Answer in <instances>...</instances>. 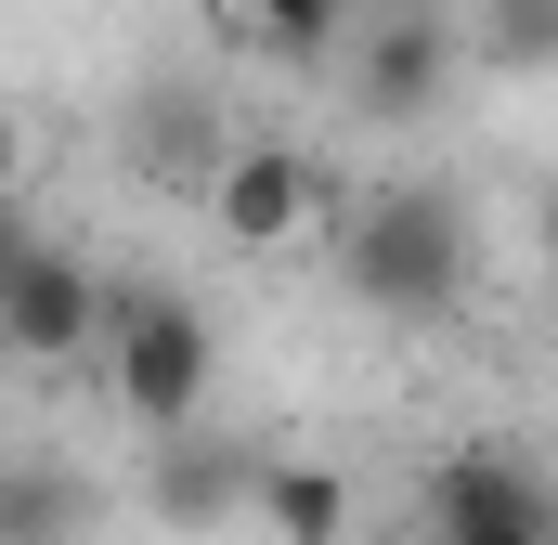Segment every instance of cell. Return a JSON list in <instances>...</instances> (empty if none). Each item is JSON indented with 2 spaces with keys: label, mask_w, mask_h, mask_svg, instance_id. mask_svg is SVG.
<instances>
[{
  "label": "cell",
  "mask_w": 558,
  "mask_h": 545,
  "mask_svg": "<svg viewBox=\"0 0 558 545\" xmlns=\"http://www.w3.org/2000/svg\"><path fill=\"white\" fill-rule=\"evenodd\" d=\"M208 377H221L208 312L169 299V286H118V312H105V390H118V415L156 428V441H182L208 415Z\"/></svg>",
  "instance_id": "obj_1"
},
{
  "label": "cell",
  "mask_w": 558,
  "mask_h": 545,
  "mask_svg": "<svg viewBox=\"0 0 558 545\" xmlns=\"http://www.w3.org/2000/svg\"><path fill=\"white\" fill-rule=\"evenodd\" d=\"M325 221H338V182H325L299 143H234L221 182H208V234H221L234 261H286V247H312Z\"/></svg>",
  "instance_id": "obj_2"
},
{
  "label": "cell",
  "mask_w": 558,
  "mask_h": 545,
  "mask_svg": "<svg viewBox=\"0 0 558 545\" xmlns=\"http://www.w3.org/2000/svg\"><path fill=\"white\" fill-rule=\"evenodd\" d=\"M351 286H364L377 312H441V299L468 286L454 208H428V195H377V208L351 221Z\"/></svg>",
  "instance_id": "obj_3"
},
{
  "label": "cell",
  "mask_w": 558,
  "mask_h": 545,
  "mask_svg": "<svg viewBox=\"0 0 558 545\" xmlns=\"http://www.w3.org/2000/svg\"><path fill=\"white\" fill-rule=\"evenodd\" d=\"M105 312H118V286L92 261L13 247V272H0V351H13V364H78V351H105Z\"/></svg>",
  "instance_id": "obj_4"
},
{
  "label": "cell",
  "mask_w": 558,
  "mask_h": 545,
  "mask_svg": "<svg viewBox=\"0 0 558 545\" xmlns=\"http://www.w3.org/2000/svg\"><path fill=\"white\" fill-rule=\"evenodd\" d=\"M118 156H131L143 182H195V195H208V182H221V156H234L221 92H208V78H156V92L131 105V131H118Z\"/></svg>",
  "instance_id": "obj_5"
},
{
  "label": "cell",
  "mask_w": 558,
  "mask_h": 545,
  "mask_svg": "<svg viewBox=\"0 0 558 545\" xmlns=\"http://www.w3.org/2000/svg\"><path fill=\"white\" fill-rule=\"evenodd\" d=\"M441 78H454V26L441 13H377L364 26V65H351V105L377 118V131H403L441 105Z\"/></svg>",
  "instance_id": "obj_6"
},
{
  "label": "cell",
  "mask_w": 558,
  "mask_h": 545,
  "mask_svg": "<svg viewBox=\"0 0 558 545\" xmlns=\"http://www.w3.org/2000/svg\"><path fill=\"white\" fill-rule=\"evenodd\" d=\"M520 507H546L520 455H481V441H468V455H428V468H416V520H428V533H468V520H520Z\"/></svg>",
  "instance_id": "obj_7"
},
{
  "label": "cell",
  "mask_w": 558,
  "mask_h": 545,
  "mask_svg": "<svg viewBox=\"0 0 558 545\" xmlns=\"http://www.w3.org/2000/svg\"><path fill=\"white\" fill-rule=\"evenodd\" d=\"M260 533H274V545H351V481L312 468V455L260 468Z\"/></svg>",
  "instance_id": "obj_8"
},
{
  "label": "cell",
  "mask_w": 558,
  "mask_h": 545,
  "mask_svg": "<svg viewBox=\"0 0 558 545\" xmlns=\"http://www.w3.org/2000/svg\"><path fill=\"white\" fill-rule=\"evenodd\" d=\"M351 26H364V0H247V52H274V65H338Z\"/></svg>",
  "instance_id": "obj_9"
},
{
  "label": "cell",
  "mask_w": 558,
  "mask_h": 545,
  "mask_svg": "<svg viewBox=\"0 0 558 545\" xmlns=\"http://www.w3.org/2000/svg\"><path fill=\"white\" fill-rule=\"evenodd\" d=\"M156 481H169V494H156L169 520H221V507H260V468H234V455H169Z\"/></svg>",
  "instance_id": "obj_10"
},
{
  "label": "cell",
  "mask_w": 558,
  "mask_h": 545,
  "mask_svg": "<svg viewBox=\"0 0 558 545\" xmlns=\"http://www.w3.org/2000/svg\"><path fill=\"white\" fill-rule=\"evenodd\" d=\"M494 65L546 78V65H558V0H494Z\"/></svg>",
  "instance_id": "obj_11"
},
{
  "label": "cell",
  "mask_w": 558,
  "mask_h": 545,
  "mask_svg": "<svg viewBox=\"0 0 558 545\" xmlns=\"http://www.w3.org/2000/svg\"><path fill=\"white\" fill-rule=\"evenodd\" d=\"M0 545H65V481H52V468H26V481H13V520H0Z\"/></svg>",
  "instance_id": "obj_12"
},
{
  "label": "cell",
  "mask_w": 558,
  "mask_h": 545,
  "mask_svg": "<svg viewBox=\"0 0 558 545\" xmlns=\"http://www.w3.org/2000/svg\"><path fill=\"white\" fill-rule=\"evenodd\" d=\"M428 545H558V520L520 507V520H468V533H428Z\"/></svg>",
  "instance_id": "obj_13"
},
{
  "label": "cell",
  "mask_w": 558,
  "mask_h": 545,
  "mask_svg": "<svg viewBox=\"0 0 558 545\" xmlns=\"http://www.w3.org/2000/svg\"><path fill=\"white\" fill-rule=\"evenodd\" d=\"M546 272H558V221H546Z\"/></svg>",
  "instance_id": "obj_14"
}]
</instances>
